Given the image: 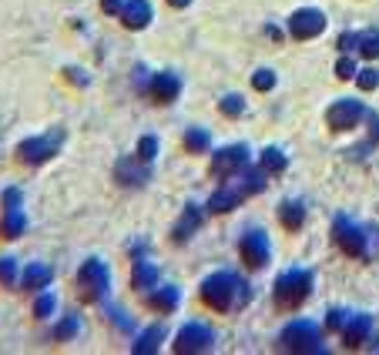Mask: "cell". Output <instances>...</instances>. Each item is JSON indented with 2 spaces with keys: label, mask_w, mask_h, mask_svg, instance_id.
Returning a JSON list of instances; mask_svg holds the SVG:
<instances>
[{
  "label": "cell",
  "mask_w": 379,
  "mask_h": 355,
  "mask_svg": "<svg viewBox=\"0 0 379 355\" xmlns=\"http://www.w3.org/2000/svg\"><path fill=\"white\" fill-rule=\"evenodd\" d=\"M161 342H165V329H161V325H148L145 332L138 335V342L131 345V352L134 355H151L161 349Z\"/></svg>",
  "instance_id": "7402d4cb"
},
{
  "label": "cell",
  "mask_w": 379,
  "mask_h": 355,
  "mask_svg": "<svg viewBox=\"0 0 379 355\" xmlns=\"http://www.w3.org/2000/svg\"><path fill=\"white\" fill-rule=\"evenodd\" d=\"M111 319H114V322H118V325H121L124 332H131V329H134V322H131V319H128V315H124L121 309H111Z\"/></svg>",
  "instance_id": "8d00e7d4"
},
{
  "label": "cell",
  "mask_w": 379,
  "mask_h": 355,
  "mask_svg": "<svg viewBox=\"0 0 379 355\" xmlns=\"http://www.w3.org/2000/svg\"><path fill=\"white\" fill-rule=\"evenodd\" d=\"M279 345L285 352H309V355H323V335L309 319H299V322H289L279 335Z\"/></svg>",
  "instance_id": "277c9868"
},
{
  "label": "cell",
  "mask_w": 379,
  "mask_h": 355,
  "mask_svg": "<svg viewBox=\"0 0 379 355\" xmlns=\"http://www.w3.org/2000/svg\"><path fill=\"white\" fill-rule=\"evenodd\" d=\"M185 148H188V151H208V148H212V138H208L205 128H188V131H185Z\"/></svg>",
  "instance_id": "484cf974"
},
{
  "label": "cell",
  "mask_w": 379,
  "mask_h": 355,
  "mask_svg": "<svg viewBox=\"0 0 379 355\" xmlns=\"http://www.w3.org/2000/svg\"><path fill=\"white\" fill-rule=\"evenodd\" d=\"M356 84H359V91H376L379 88V71H373V67L359 71V74H356Z\"/></svg>",
  "instance_id": "d6a6232c"
},
{
  "label": "cell",
  "mask_w": 379,
  "mask_h": 355,
  "mask_svg": "<svg viewBox=\"0 0 379 355\" xmlns=\"http://www.w3.org/2000/svg\"><path fill=\"white\" fill-rule=\"evenodd\" d=\"M258 191H266V168H246L242 175H235V181H222V188L215 191L208 205L205 208L212 211V215H225V211L238 208L246 198L258 195Z\"/></svg>",
  "instance_id": "7a4b0ae2"
},
{
  "label": "cell",
  "mask_w": 379,
  "mask_h": 355,
  "mask_svg": "<svg viewBox=\"0 0 379 355\" xmlns=\"http://www.w3.org/2000/svg\"><path fill=\"white\" fill-rule=\"evenodd\" d=\"M252 88H256V91H272V88H276V74H272L268 67L256 71V78H252Z\"/></svg>",
  "instance_id": "836d02e7"
},
{
  "label": "cell",
  "mask_w": 379,
  "mask_h": 355,
  "mask_svg": "<svg viewBox=\"0 0 379 355\" xmlns=\"http://www.w3.org/2000/svg\"><path fill=\"white\" fill-rule=\"evenodd\" d=\"M27 232V218H24V195L21 188L4 191V222H0V235L4 238H21Z\"/></svg>",
  "instance_id": "ba28073f"
},
{
  "label": "cell",
  "mask_w": 379,
  "mask_h": 355,
  "mask_svg": "<svg viewBox=\"0 0 379 355\" xmlns=\"http://www.w3.org/2000/svg\"><path fill=\"white\" fill-rule=\"evenodd\" d=\"M215 349V332L205 322H188L181 325V332L175 335V352L191 355V352H212Z\"/></svg>",
  "instance_id": "52a82bcc"
},
{
  "label": "cell",
  "mask_w": 379,
  "mask_h": 355,
  "mask_svg": "<svg viewBox=\"0 0 379 355\" xmlns=\"http://www.w3.org/2000/svg\"><path fill=\"white\" fill-rule=\"evenodd\" d=\"M168 4H171V7H188L191 0H168Z\"/></svg>",
  "instance_id": "f35d334b"
},
{
  "label": "cell",
  "mask_w": 379,
  "mask_h": 355,
  "mask_svg": "<svg viewBox=\"0 0 379 355\" xmlns=\"http://www.w3.org/2000/svg\"><path fill=\"white\" fill-rule=\"evenodd\" d=\"M246 168H248V148L246 145H228V148H222V151L212 155V175L222 178V181L242 175Z\"/></svg>",
  "instance_id": "9c48e42d"
},
{
  "label": "cell",
  "mask_w": 379,
  "mask_h": 355,
  "mask_svg": "<svg viewBox=\"0 0 379 355\" xmlns=\"http://www.w3.org/2000/svg\"><path fill=\"white\" fill-rule=\"evenodd\" d=\"M369 329H373V319H369V315H349L346 329H343L346 349H359V345L369 339Z\"/></svg>",
  "instance_id": "ffe728a7"
},
{
  "label": "cell",
  "mask_w": 379,
  "mask_h": 355,
  "mask_svg": "<svg viewBox=\"0 0 379 355\" xmlns=\"http://www.w3.org/2000/svg\"><path fill=\"white\" fill-rule=\"evenodd\" d=\"M279 218L289 232H295V228H302V222H305V205H302V201H285L279 208Z\"/></svg>",
  "instance_id": "cb8c5ba5"
},
{
  "label": "cell",
  "mask_w": 379,
  "mask_h": 355,
  "mask_svg": "<svg viewBox=\"0 0 379 355\" xmlns=\"http://www.w3.org/2000/svg\"><path fill=\"white\" fill-rule=\"evenodd\" d=\"M252 299V292L235 272H212V275L201 282V302L215 312H232L242 309Z\"/></svg>",
  "instance_id": "6da1fadb"
},
{
  "label": "cell",
  "mask_w": 379,
  "mask_h": 355,
  "mask_svg": "<svg viewBox=\"0 0 379 355\" xmlns=\"http://www.w3.org/2000/svg\"><path fill=\"white\" fill-rule=\"evenodd\" d=\"M349 315H353V312L333 309L329 315H325V329H329V332H343V329H346V322H349Z\"/></svg>",
  "instance_id": "1f68e13d"
},
{
  "label": "cell",
  "mask_w": 379,
  "mask_h": 355,
  "mask_svg": "<svg viewBox=\"0 0 379 355\" xmlns=\"http://www.w3.org/2000/svg\"><path fill=\"white\" fill-rule=\"evenodd\" d=\"M238 252H242V262L248 268H266L268 265V235L252 228V232L242 235V245H238Z\"/></svg>",
  "instance_id": "4fadbf2b"
},
{
  "label": "cell",
  "mask_w": 379,
  "mask_h": 355,
  "mask_svg": "<svg viewBox=\"0 0 379 355\" xmlns=\"http://www.w3.org/2000/svg\"><path fill=\"white\" fill-rule=\"evenodd\" d=\"M131 285L138 292H151L158 285V268L151 265V262H141V258H138V262H134V268H131Z\"/></svg>",
  "instance_id": "44dd1931"
},
{
  "label": "cell",
  "mask_w": 379,
  "mask_h": 355,
  "mask_svg": "<svg viewBox=\"0 0 379 355\" xmlns=\"http://www.w3.org/2000/svg\"><path fill=\"white\" fill-rule=\"evenodd\" d=\"M285 155H282L279 148H266L262 151V168H266V175H279V171H285Z\"/></svg>",
  "instance_id": "d4e9b609"
},
{
  "label": "cell",
  "mask_w": 379,
  "mask_h": 355,
  "mask_svg": "<svg viewBox=\"0 0 379 355\" xmlns=\"http://www.w3.org/2000/svg\"><path fill=\"white\" fill-rule=\"evenodd\" d=\"M218 108H222V114H228V118H238V114L246 111V101L238 98V94H228V98L218 101Z\"/></svg>",
  "instance_id": "4dcf8cb0"
},
{
  "label": "cell",
  "mask_w": 379,
  "mask_h": 355,
  "mask_svg": "<svg viewBox=\"0 0 379 355\" xmlns=\"http://www.w3.org/2000/svg\"><path fill=\"white\" fill-rule=\"evenodd\" d=\"M359 118H366V108H363L359 101H353V98L335 101L333 108L325 111V121H329L333 131H349V128H356Z\"/></svg>",
  "instance_id": "7c38bea8"
},
{
  "label": "cell",
  "mask_w": 379,
  "mask_h": 355,
  "mask_svg": "<svg viewBox=\"0 0 379 355\" xmlns=\"http://www.w3.org/2000/svg\"><path fill=\"white\" fill-rule=\"evenodd\" d=\"M67 78L74 81V84H88V78H84V74H81L78 67H67Z\"/></svg>",
  "instance_id": "74e56055"
},
{
  "label": "cell",
  "mask_w": 379,
  "mask_h": 355,
  "mask_svg": "<svg viewBox=\"0 0 379 355\" xmlns=\"http://www.w3.org/2000/svg\"><path fill=\"white\" fill-rule=\"evenodd\" d=\"M0 282L14 289V285H21V272H17V258H0Z\"/></svg>",
  "instance_id": "f1b7e54d"
},
{
  "label": "cell",
  "mask_w": 379,
  "mask_h": 355,
  "mask_svg": "<svg viewBox=\"0 0 379 355\" xmlns=\"http://www.w3.org/2000/svg\"><path fill=\"white\" fill-rule=\"evenodd\" d=\"M145 94H151V98L158 101V104H171V101L181 94V81H178V74H155L151 78V84H148V91Z\"/></svg>",
  "instance_id": "2e32d148"
},
{
  "label": "cell",
  "mask_w": 379,
  "mask_h": 355,
  "mask_svg": "<svg viewBox=\"0 0 379 355\" xmlns=\"http://www.w3.org/2000/svg\"><path fill=\"white\" fill-rule=\"evenodd\" d=\"M155 155H158V138L155 134H145V138H141V141H138V161H145V165H151V161H155Z\"/></svg>",
  "instance_id": "f546056e"
},
{
  "label": "cell",
  "mask_w": 379,
  "mask_h": 355,
  "mask_svg": "<svg viewBox=\"0 0 379 355\" xmlns=\"http://www.w3.org/2000/svg\"><path fill=\"white\" fill-rule=\"evenodd\" d=\"M118 17L124 21L128 31H141V27L151 24V4H148V0H128V4H124V11L118 14Z\"/></svg>",
  "instance_id": "d6986e66"
},
{
  "label": "cell",
  "mask_w": 379,
  "mask_h": 355,
  "mask_svg": "<svg viewBox=\"0 0 379 355\" xmlns=\"http://www.w3.org/2000/svg\"><path fill=\"white\" fill-rule=\"evenodd\" d=\"M339 51H356L359 57H379V31H363V34H343L339 37Z\"/></svg>",
  "instance_id": "5bb4252c"
},
{
  "label": "cell",
  "mask_w": 379,
  "mask_h": 355,
  "mask_svg": "<svg viewBox=\"0 0 379 355\" xmlns=\"http://www.w3.org/2000/svg\"><path fill=\"white\" fill-rule=\"evenodd\" d=\"M114 178L124 181V185H131V188H138V185L148 181V165L138 161V158H121V161L114 165Z\"/></svg>",
  "instance_id": "ac0fdd59"
},
{
  "label": "cell",
  "mask_w": 379,
  "mask_h": 355,
  "mask_svg": "<svg viewBox=\"0 0 379 355\" xmlns=\"http://www.w3.org/2000/svg\"><path fill=\"white\" fill-rule=\"evenodd\" d=\"M78 329H81L78 315H64V319L57 322V329H54V339H57V342H71V339L78 335Z\"/></svg>",
  "instance_id": "83f0119b"
},
{
  "label": "cell",
  "mask_w": 379,
  "mask_h": 355,
  "mask_svg": "<svg viewBox=\"0 0 379 355\" xmlns=\"http://www.w3.org/2000/svg\"><path fill=\"white\" fill-rule=\"evenodd\" d=\"M78 289L88 302H101L108 295V289H111V272H108V265H104L101 258H88V262L81 265Z\"/></svg>",
  "instance_id": "8992f818"
},
{
  "label": "cell",
  "mask_w": 379,
  "mask_h": 355,
  "mask_svg": "<svg viewBox=\"0 0 379 355\" xmlns=\"http://www.w3.org/2000/svg\"><path fill=\"white\" fill-rule=\"evenodd\" d=\"M51 278H54V272H51V268H47V265H37V262H34V265L21 275V289H27V292H44L47 285H51Z\"/></svg>",
  "instance_id": "603a6c76"
},
{
  "label": "cell",
  "mask_w": 379,
  "mask_h": 355,
  "mask_svg": "<svg viewBox=\"0 0 379 355\" xmlns=\"http://www.w3.org/2000/svg\"><path fill=\"white\" fill-rule=\"evenodd\" d=\"M124 4H128V0H101V11H104V14H114V17H118V14L124 11Z\"/></svg>",
  "instance_id": "d590c367"
},
{
  "label": "cell",
  "mask_w": 379,
  "mask_h": 355,
  "mask_svg": "<svg viewBox=\"0 0 379 355\" xmlns=\"http://www.w3.org/2000/svg\"><path fill=\"white\" fill-rule=\"evenodd\" d=\"M335 74H339V78H343V81L356 78V74H359V71H356V61H353V57H343V61L335 64Z\"/></svg>",
  "instance_id": "e575fe53"
},
{
  "label": "cell",
  "mask_w": 379,
  "mask_h": 355,
  "mask_svg": "<svg viewBox=\"0 0 379 355\" xmlns=\"http://www.w3.org/2000/svg\"><path fill=\"white\" fill-rule=\"evenodd\" d=\"M178 302H181V292L175 289V285H161V282L145 295V305L155 312H175Z\"/></svg>",
  "instance_id": "e0dca14e"
},
{
  "label": "cell",
  "mask_w": 379,
  "mask_h": 355,
  "mask_svg": "<svg viewBox=\"0 0 379 355\" xmlns=\"http://www.w3.org/2000/svg\"><path fill=\"white\" fill-rule=\"evenodd\" d=\"M64 138H67L64 128H51L47 134H37V138L21 141V145H17V158H21L24 165H44V161H51V158L61 151Z\"/></svg>",
  "instance_id": "5b68a950"
},
{
  "label": "cell",
  "mask_w": 379,
  "mask_h": 355,
  "mask_svg": "<svg viewBox=\"0 0 379 355\" xmlns=\"http://www.w3.org/2000/svg\"><path fill=\"white\" fill-rule=\"evenodd\" d=\"M57 309V299H54V292H37V299H34V315L37 319H51Z\"/></svg>",
  "instance_id": "4316f807"
},
{
  "label": "cell",
  "mask_w": 379,
  "mask_h": 355,
  "mask_svg": "<svg viewBox=\"0 0 379 355\" xmlns=\"http://www.w3.org/2000/svg\"><path fill=\"white\" fill-rule=\"evenodd\" d=\"M205 211L208 208H201V205H185V211H181V218L175 222V228H171V235H175V242H188L191 235L201 228V222H205Z\"/></svg>",
  "instance_id": "9a60e30c"
},
{
  "label": "cell",
  "mask_w": 379,
  "mask_h": 355,
  "mask_svg": "<svg viewBox=\"0 0 379 355\" xmlns=\"http://www.w3.org/2000/svg\"><path fill=\"white\" fill-rule=\"evenodd\" d=\"M313 295V272H305V268H292L285 275L276 278V292H272V299L279 309H295L302 302Z\"/></svg>",
  "instance_id": "3957f363"
},
{
  "label": "cell",
  "mask_w": 379,
  "mask_h": 355,
  "mask_svg": "<svg viewBox=\"0 0 379 355\" xmlns=\"http://www.w3.org/2000/svg\"><path fill=\"white\" fill-rule=\"evenodd\" d=\"M366 242L369 235L366 228H359V225H353L349 218H335V245L346 252L349 258H366Z\"/></svg>",
  "instance_id": "30bf717a"
},
{
  "label": "cell",
  "mask_w": 379,
  "mask_h": 355,
  "mask_svg": "<svg viewBox=\"0 0 379 355\" xmlns=\"http://www.w3.org/2000/svg\"><path fill=\"white\" fill-rule=\"evenodd\" d=\"M325 31V14L315 11V7H302L289 17V34L295 41H309V37H319Z\"/></svg>",
  "instance_id": "8fae6325"
}]
</instances>
